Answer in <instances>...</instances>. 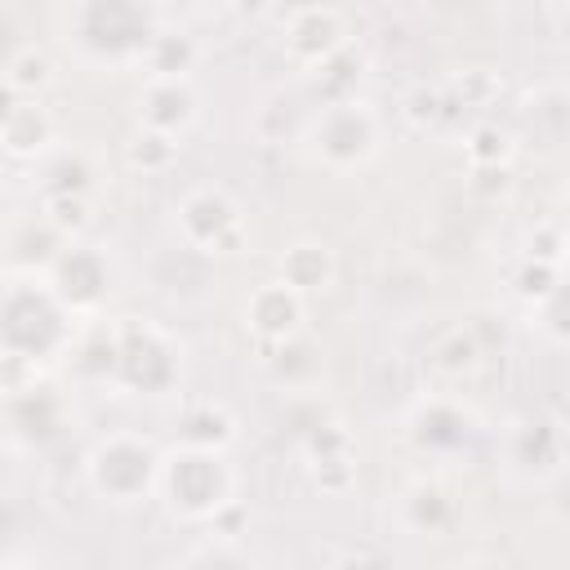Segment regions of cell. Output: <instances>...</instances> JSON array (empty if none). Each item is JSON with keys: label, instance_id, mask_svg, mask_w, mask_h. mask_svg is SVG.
<instances>
[{"label": "cell", "instance_id": "obj_1", "mask_svg": "<svg viewBox=\"0 0 570 570\" xmlns=\"http://www.w3.org/2000/svg\"><path fill=\"white\" fill-rule=\"evenodd\" d=\"M160 22L147 4L125 0H94L67 13V40L85 62H142Z\"/></svg>", "mask_w": 570, "mask_h": 570}, {"label": "cell", "instance_id": "obj_2", "mask_svg": "<svg viewBox=\"0 0 570 570\" xmlns=\"http://www.w3.org/2000/svg\"><path fill=\"white\" fill-rule=\"evenodd\" d=\"M4 352L9 361H40L71 347V312L49 289V281H13L4 289Z\"/></svg>", "mask_w": 570, "mask_h": 570}, {"label": "cell", "instance_id": "obj_3", "mask_svg": "<svg viewBox=\"0 0 570 570\" xmlns=\"http://www.w3.org/2000/svg\"><path fill=\"white\" fill-rule=\"evenodd\" d=\"M160 494L183 521H214L223 508H232V468L223 450L183 445L165 454L160 463Z\"/></svg>", "mask_w": 570, "mask_h": 570}, {"label": "cell", "instance_id": "obj_4", "mask_svg": "<svg viewBox=\"0 0 570 570\" xmlns=\"http://www.w3.org/2000/svg\"><path fill=\"white\" fill-rule=\"evenodd\" d=\"M160 463H165V454L147 436L111 432L89 450L85 476L107 503H138L151 490H160Z\"/></svg>", "mask_w": 570, "mask_h": 570}, {"label": "cell", "instance_id": "obj_5", "mask_svg": "<svg viewBox=\"0 0 570 570\" xmlns=\"http://www.w3.org/2000/svg\"><path fill=\"white\" fill-rule=\"evenodd\" d=\"M307 151L325 169H356L379 151V116L365 98L321 102V111L307 125Z\"/></svg>", "mask_w": 570, "mask_h": 570}, {"label": "cell", "instance_id": "obj_6", "mask_svg": "<svg viewBox=\"0 0 570 570\" xmlns=\"http://www.w3.org/2000/svg\"><path fill=\"white\" fill-rule=\"evenodd\" d=\"M116 379L134 392H165L178 379V347L147 321L116 325Z\"/></svg>", "mask_w": 570, "mask_h": 570}, {"label": "cell", "instance_id": "obj_7", "mask_svg": "<svg viewBox=\"0 0 570 570\" xmlns=\"http://www.w3.org/2000/svg\"><path fill=\"white\" fill-rule=\"evenodd\" d=\"M178 227H183L187 245H196L205 254H240V245H245L240 205L223 187L187 191L183 205H178Z\"/></svg>", "mask_w": 570, "mask_h": 570}, {"label": "cell", "instance_id": "obj_8", "mask_svg": "<svg viewBox=\"0 0 570 570\" xmlns=\"http://www.w3.org/2000/svg\"><path fill=\"white\" fill-rule=\"evenodd\" d=\"M45 281H49V289L62 298V307H67L71 316L94 312V307L107 298V289H111L107 258H102L98 249H89V245H67L62 258L53 263V272H49Z\"/></svg>", "mask_w": 570, "mask_h": 570}, {"label": "cell", "instance_id": "obj_9", "mask_svg": "<svg viewBox=\"0 0 570 570\" xmlns=\"http://www.w3.org/2000/svg\"><path fill=\"white\" fill-rule=\"evenodd\" d=\"M285 49L307 71H316L325 58H334L338 49H347L343 13L330 9V4H298V9H289L285 13Z\"/></svg>", "mask_w": 570, "mask_h": 570}, {"label": "cell", "instance_id": "obj_10", "mask_svg": "<svg viewBox=\"0 0 570 570\" xmlns=\"http://www.w3.org/2000/svg\"><path fill=\"white\" fill-rule=\"evenodd\" d=\"M303 321H307V298L294 289V285H285L281 276L276 281H267V285H258L249 298H245V325L258 334V338H267V343H289V338H298L303 334Z\"/></svg>", "mask_w": 570, "mask_h": 570}, {"label": "cell", "instance_id": "obj_11", "mask_svg": "<svg viewBox=\"0 0 570 570\" xmlns=\"http://www.w3.org/2000/svg\"><path fill=\"white\" fill-rule=\"evenodd\" d=\"M138 120L151 134L183 138V129L196 120V89H191V80L147 76V85L138 89Z\"/></svg>", "mask_w": 570, "mask_h": 570}, {"label": "cell", "instance_id": "obj_12", "mask_svg": "<svg viewBox=\"0 0 570 570\" xmlns=\"http://www.w3.org/2000/svg\"><path fill=\"white\" fill-rule=\"evenodd\" d=\"M468 436H472V414L450 396H428L410 414V441L419 450L445 454V450H459Z\"/></svg>", "mask_w": 570, "mask_h": 570}, {"label": "cell", "instance_id": "obj_13", "mask_svg": "<svg viewBox=\"0 0 570 570\" xmlns=\"http://www.w3.org/2000/svg\"><path fill=\"white\" fill-rule=\"evenodd\" d=\"M459 508L441 481H414L401 490V525L410 534H445L454 525Z\"/></svg>", "mask_w": 570, "mask_h": 570}, {"label": "cell", "instance_id": "obj_14", "mask_svg": "<svg viewBox=\"0 0 570 570\" xmlns=\"http://www.w3.org/2000/svg\"><path fill=\"white\" fill-rule=\"evenodd\" d=\"M0 142L9 156H40L53 142V116L40 107V98H22L4 107L0 120Z\"/></svg>", "mask_w": 570, "mask_h": 570}, {"label": "cell", "instance_id": "obj_15", "mask_svg": "<svg viewBox=\"0 0 570 570\" xmlns=\"http://www.w3.org/2000/svg\"><path fill=\"white\" fill-rule=\"evenodd\" d=\"M281 281L294 285L303 298L316 294V289H330L334 285V254H330V245H321V240H294L281 254Z\"/></svg>", "mask_w": 570, "mask_h": 570}, {"label": "cell", "instance_id": "obj_16", "mask_svg": "<svg viewBox=\"0 0 570 570\" xmlns=\"http://www.w3.org/2000/svg\"><path fill=\"white\" fill-rule=\"evenodd\" d=\"M4 410H27V419H9V432L13 436H27V441H45V436H53L62 428V401L45 383H31L22 392H9V405Z\"/></svg>", "mask_w": 570, "mask_h": 570}, {"label": "cell", "instance_id": "obj_17", "mask_svg": "<svg viewBox=\"0 0 570 570\" xmlns=\"http://www.w3.org/2000/svg\"><path fill=\"white\" fill-rule=\"evenodd\" d=\"M191 62H196V40L183 36V31H165V27H160V36L151 40V49L142 58L147 76H165V80H187Z\"/></svg>", "mask_w": 570, "mask_h": 570}, {"label": "cell", "instance_id": "obj_18", "mask_svg": "<svg viewBox=\"0 0 570 570\" xmlns=\"http://www.w3.org/2000/svg\"><path fill=\"white\" fill-rule=\"evenodd\" d=\"M45 85H49V58L36 45H18L9 53V62H4V89H9V98L13 102L36 98Z\"/></svg>", "mask_w": 570, "mask_h": 570}, {"label": "cell", "instance_id": "obj_19", "mask_svg": "<svg viewBox=\"0 0 570 570\" xmlns=\"http://www.w3.org/2000/svg\"><path fill=\"white\" fill-rule=\"evenodd\" d=\"M94 187V169L89 156L80 147L71 151H53L49 169H45V196H85Z\"/></svg>", "mask_w": 570, "mask_h": 570}, {"label": "cell", "instance_id": "obj_20", "mask_svg": "<svg viewBox=\"0 0 570 570\" xmlns=\"http://www.w3.org/2000/svg\"><path fill=\"white\" fill-rule=\"evenodd\" d=\"M517 463L521 468H534V454L543 459V468H552L561 459V436H557V423L548 419H534V423H521L517 428Z\"/></svg>", "mask_w": 570, "mask_h": 570}, {"label": "cell", "instance_id": "obj_21", "mask_svg": "<svg viewBox=\"0 0 570 570\" xmlns=\"http://www.w3.org/2000/svg\"><path fill=\"white\" fill-rule=\"evenodd\" d=\"M232 441V419L223 405L205 401L187 414V445H200V450H223Z\"/></svg>", "mask_w": 570, "mask_h": 570}, {"label": "cell", "instance_id": "obj_22", "mask_svg": "<svg viewBox=\"0 0 570 570\" xmlns=\"http://www.w3.org/2000/svg\"><path fill=\"white\" fill-rule=\"evenodd\" d=\"M508 156H512V142H508V134L499 125H476L468 134V160L476 169H503Z\"/></svg>", "mask_w": 570, "mask_h": 570}, {"label": "cell", "instance_id": "obj_23", "mask_svg": "<svg viewBox=\"0 0 570 570\" xmlns=\"http://www.w3.org/2000/svg\"><path fill=\"white\" fill-rule=\"evenodd\" d=\"M174 156H178V138H169V134L138 129L134 142H129V160H134L138 169H165Z\"/></svg>", "mask_w": 570, "mask_h": 570}, {"label": "cell", "instance_id": "obj_24", "mask_svg": "<svg viewBox=\"0 0 570 570\" xmlns=\"http://www.w3.org/2000/svg\"><path fill=\"white\" fill-rule=\"evenodd\" d=\"M539 321H543V330H548L552 338L570 343V276H566V272H561L557 289L539 303Z\"/></svg>", "mask_w": 570, "mask_h": 570}, {"label": "cell", "instance_id": "obj_25", "mask_svg": "<svg viewBox=\"0 0 570 570\" xmlns=\"http://www.w3.org/2000/svg\"><path fill=\"white\" fill-rule=\"evenodd\" d=\"M187 570H245V561H240L227 543H209V548H200V552L191 557Z\"/></svg>", "mask_w": 570, "mask_h": 570}, {"label": "cell", "instance_id": "obj_26", "mask_svg": "<svg viewBox=\"0 0 570 570\" xmlns=\"http://www.w3.org/2000/svg\"><path fill=\"white\" fill-rule=\"evenodd\" d=\"M459 570H508V566H503V561H485V557H481V561H468V566H459Z\"/></svg>", "mask_w": 570, "mask_h": 570}, {"label": "cell", "instance_id": "obj_27", "mask_svg": "<svg viewBox=\"0 0 570 570\" xmlns=\"http://www.w3.org/2000/svg\"><path fill=\"white\" fill-rule=\"evenodd\" d=\"M561 272H566V276H570V254H566V267H561Z\"/></svg>", "mask_w": 570, "mask_h": 570}, {"label": "cell", "instance_id": "obj_28", "mask_svg": "<svg viewBox=\"0 0 570 570\" xmlns=\"http://www.w3.org/2000/svg\"><path fill=\"white\" fill-rule=\"evenodd\" d=\"M566 214H570V187H566Z\"/></svg>", "mask_w": 570, "mask_h": 570}, {"label": "cell", "instance_id": "obj_29", "mask_svg": "<svg viewBox=\"0 0 570 570\" xmlns=\"http://www.w3.org/2000/svg\"><path fill=\"white\" fill-rule=\"evenodd\" d=\"M566 102H570V85H566Z\"/></svg>", "mask_w": 570, "mask_h": 570}]
</instances>
